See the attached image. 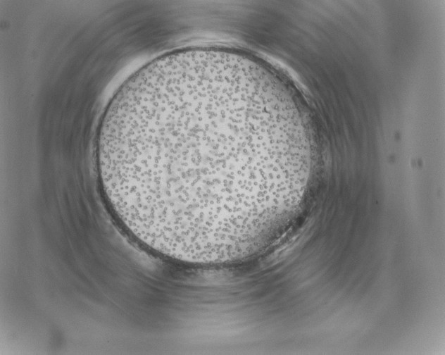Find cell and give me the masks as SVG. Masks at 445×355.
Returning <instances> with one entry per match:
<instances>
[{
	"instance_id": "cell-1",
	"label": "cell",
	"mask_w": 445,
	"mask_h": 355,
	"mask_svg": "<svg viewBox=\"0 0 445 355\" xmlns=\"http://www.w3.org/2000/svg\"><path fill=\"white\" fill-rule=\"evenodd\" d=\"M253 110L238 96L160 76L125 87L106 116L99 178L117 218L153 236L229 217L253 201Z\"/></svg>"
}]
</instances>
